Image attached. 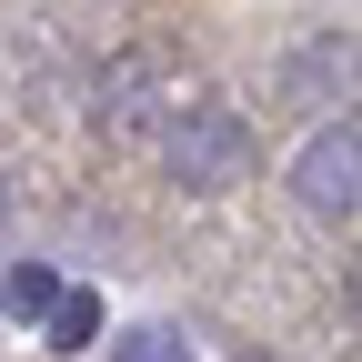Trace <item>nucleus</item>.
<instances>
[{"instance_id": "6", "label": "nucleus", "mask_w": 362, "mask_h": 362, "mask_svg": "<svg viewBox=\"0 0 362 362\" xmlns=\"http://www.w3.org/2000/svg\"><path fill=\"white\" fill-rule=\"evenodd\" d=\"M40 342H51V352H90V342H101V302H90V292H61L51 322H40Z\"/></svg>"}, {"instance_id": "3", "label": "nucleus", "mask_w": 362, "mask_h": 362, "mask_svg": "<svg viewBox=\"0 0 362 362\" xmlns=\"http://www.w3.org/2000/svg\"><path fill=\"white\" fill-rule=\"evenodd\" d=\"M151 111H171V101H151V61H141V51L111 61V71H101V101H90V121H101V131H141Z\"/></svg>"}, {"instance_id": "4", "label": "nucleus", "mask_w": 362, "mask_h": 362, "mask_svg": "<svg viewBox=\"0 0 362 362\" xmlns=\"http://www.w3.org/2000/svg\"><path fill=\"white\" fill-rule=\"evenodd\" d=\"M292 90L302 101H332V90H352V40H312V51H292Z\"/></svg>"}, {"instance_id": "1", "label": "nucleus", "mask_w": 362, "mask_h": 362, "mask_svg": "<svg viewBox=\"0 0 362 362\" xmlns=\"http://www.w3.org/2000/svg\"><path fill=\"white\" fill-rule=\"evenodd\" d=\"M161 161L181 192H232L252 171V121L232 101H171L161 111Z\"/></svg>"}, {"instance_id": "8", "label": "nucleus", "mask_w": 362, "mask_h": 362, "mask_svg": "<svg viewBox=\"0 0 362 362\" xmlns=\"http://www.w3.org/2000/svg\"><path fill=\"white\" fill-rule=\"evenodd\" d=\"M0 221H11V171H0Z\"/></svg>"}, {"instance_id": "7", "label": "nucleus", "mask_w": 362, "mask_h": 362, "mask_svg": "<svg viewBox=\"0 0 362 362\" xmlns=\"http://www.w3.org/2000/svg\"><path fill=\"white\" fill-rule=\"evenodd\" d=\"M111 362H192V342L171 322H131V332H111Z\"/></svg>"}, {"instance_id": "5", "label": "nucleus", "mask_w": 362, "mask_h": 362, "mask_svg": "<svg viewBox=\"0 0 362 362\" xmlns=\"http://www.w3.org/2000/svg\"><path fill=\"white\" fill-rule=\"evenodd\" d=\"M71 282L51 262H11V282H0V312H11V322H51V302H61Z\"/></svg>"}, {"instance_id": "2", "label": "nucleus", "mask_w": 362, "mask_h": 362, "mask_svg": "<svg viewBox=\"0 0 362 362\" xmlns=\"http://www.w3.org/2000/svg\"><path fill=\"white\" fill-rule=\"evenodd\" d=\"M292 192H302V211H322V221H352L362 211V141H352V121H322L292 151Z\"/></svg>"}]
</instances>
